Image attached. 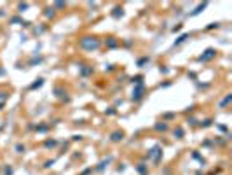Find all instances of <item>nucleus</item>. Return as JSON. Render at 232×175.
I'll return each mask as SVG.
<instances>
[{"label": "nucleus", "mask_w": 232, "mask_h": 175, "mask_svg": "<svg viewBox=\"0 0 232 175\" xmlns=\"http://www.w3.org/2000/svg\"><path fill=\"white\" fill-rule=\"evenodd\" d=\"M100 46L101 41L98 37H91V35H86L79 41V47L84 51H96V49H100Z\"/></svg>", "instance_id": "1"}, {"label": "nucleus", "mask_w": 232, "mask_h": 175, "mask_svg": "<svg viewBox=\"0 0 232 175\" xmlns=\"http://www.w3.org/2000/svg\"><path fill=\"white\" fill-rule=\"evenodd\" d=\"M162 158V149L161 145H154L150 151H148V159H154V163H159Z\"/></svg>", "instance_id": "2"}, {"label": "nucleus", "mask_w": 232, "mask_h": 175, "mask_svg": "<svg viewBox=\"0 0 232 175\" xmlns=\"http://www.w3.org/2000/svg\"><path fill=\"white\" fill-rule=\"evenodd\" d=\"M143 93H145V86H143V84H136L134 89H133L131 100L133 102H140L141 98H143Z\"/></svg>", "instance_id": "3"}, {"label": "nucleus", "mask_w": 232, "mask_h": 175, "mask_svg": "<svg viewBox=\"0 0 232 175\" xmlns=\"http://www.w3.org/2000/svg\"><path fill=\"white\" fill-rule=\"evenodd\" d=\"M215 56H216V51H215L213 47H210V49H206V51L199 56V62H211Z\"/></svg>", "instance_id": "4"}, {"label": "nucleus", "mask_w": 232, "mask_h": 175, "mask_svg": "<svg viewBox=\"0 0 232 175\" xmlns=\"http://www.w3.org/2000/svg\"><path fill=\"white\" fill-rule=\"evenodd\" d=\"M110 161H112V158H107V159L100 161V163H98V166H96L94 170H96V172H101V170H105V168L108 166V163H110Z\"/></svg>", "instance_id": "5"}, {"label": "nucleus", "mask_w": 232, "mask_h": 175, "mask_svg": "<svg viewBox=\"0 0 232 175\" xmlns=\"http://www.w3.org/2000/svg\"><path fill=\"white\" fill-rule=\"evenodd\" d=\"M110 140L112 142H121V140H124V133L122 131H113L110 135Z\"/></svg>", "instance_id": "6"}, {"label": "nucleus", "mask_w": 232, "mask_h": 175, "mask_svg": "<svg viewBox=\"0 0 232 175\" xmlns=\"http://www.w3.org/2000/svg\"><path fill=\"white\" fill-rule=\"evenodd\" d=\"M119 46V41L115 37H108L107 39V47H117Z\"/></svg>", "instance_id": "7"}, {"label": "nucleus", "mask_w": 232, "mask_h": 175, "mask_svg": "<svg viewBox=\"0 0 232 175\" xmlns=\"http://www.w3.org/2000/svg\"><path fill=\"white\" fill-rule=\"evenodd\" d=\"M91 74H93V67L84 65V67L81 68V75H84V77H86V75H91Z\"/></svg>", "instance_id": "8"}, {"label": "nucleus", "mask_w": 232, "mask_h": 175, "mask_svg": "<svg viewBox=\"0 0 232 175\" xmlns=\"http://www.w3.org/2000/svg\"><path fill=\"white\" fill-rule=\"evenodd\" d=\"M112 16L119 20V18H122V16H124V11H122L121 7H115V9H113V12H112Z\"/></svg>", "instance_id": "9"}, {"label": "nucleus", "mask_w": 232, "mask_h": 175, "mask_svg": "<svg viewBox=\"0 0 232 175\" xmlns=\"http://www.w3.org/2000/svg\"><path fill=\"white\" fill-rule=\"evenodd\" d=\"M206 5H208V4H199V5H197V7L194 9V12H192L190 16H197V14H199V12H201L202 9H206Z\"/></svg>", "instance_id": "10"}, {"label": "nucleus", "mask_w": 232, "mask_h": 175, "mask_svg": "<svg viewBox=\"0 0 232 175\" xmlns=\"http://www.w3.org/2000/svg\"><path fill=\"white\" fill-rule=\"evenodd\" d=\"M155 130H157V131H166V130H168V123H164V121H162V123H157L155 124Z\"/></svg>", "instance_id": "11"}, {"label": "nucleus", "mask_w": 232, "mask_h": 175, "mask_svg": "<svg viewBox=\"0 0 232 175\" xmlns=\"http://www.w3.org/2000/svg\"><path fill=\"white\" fill-rule=\"evenodd\" d=\"M187 39H189V33H183V35H180V37H178V39L175 41V46H178V44H182V42H185Z\"/></svg>", "instance_id": "12"}, {"label": "nucleus", "mask_w": 232, "mask_h": 175, "mask_svg": "<svg viewBox=\"0 0 232 175\" xmlns=\"http://www.w3.org/2000/svg\"><path fill=\"white\" fill-rule=\"evenodd\" d=\"M231 100H232V95H227V96H225V98H223L222 102H220V107H222V109H223V107H227V105H229V102H231Z\"/></svg>", "instance_id": "13"}, {"label": "nucleus", "mask_w": 232, "mask_h": 175, "mask_svg": "<svg viewBox=\"0 0 232 175\" xmlns=\"http://www.w3.org/2000/svg\"><path fill=\"white\" fill-rule=\"evenodd\" d=\"M173 135H175V138H183V130L182 128H175Z\"/></svg>", "instance_id": "14"}, {"label": "nucleus", "mask_w": 232, "mask_h": 175, "mask_svg": "<svg viewBox=\"0 0 232 175\" xmlns=\"http://www.w3.org/2000/svg\"><path fill=\"white\" fill-rule=\"evenodd\" d=\"M42 84H44V79H37V83H33L30 86V89H37V88H40Z\"/></svg>", "instance_id": "15"}, {"label": "nucleus", "mask_w": 232, "mask_h": 175, "mask_svg": "<svg viewBox=\"0 0 232 175\" xmlns=\"http://www.w3.org/2000/svg\"><path fill=\"white\" fill-rule=\"evenodd\" d=\"M44 14H46V18H54V14H56V11L52 9V7H51V9H46V12H44Z\"/></svg>", "instance_id": "16"}, {"label": "nucleus", "mask_w": 232, "mask_h": 175, "mask_svg": "<svg viewBox=\"0 0 232 175\" xmlns=\"http://www.w3.org/2000/svg\"><path fill=\"white\" fill-rule=\"evenodd\" d=\"M136 170H138V173L145 175V172H147V165H145V163H140V166H138Z\"/></svg>", "instance_id": "17"}, {"label": "nucleus", "mask_w": 232, "mask_h": 175, "mask_svg": "<svg viewBox=\"0 0 232 175\" xmlns=\"http://www.w3.org/2000/svg\"><path fill=\"white\" fill-rule=\"evenodd\" d=\"M133 83H134V84H143V75H136V77H133Z\"/></svg>", "instance_id": "18"}, {"label": "nucleus", "mask_w": 232, "mask_h": 175, "mask_svg": "<svg viewBox=\"0 0 232 175\" xmlns=\"http://www.w3.org/2000/svg\"><path fill=\"white\" fill-rule=\"evenodd\" d=\"M63 7H66V4H65V2H56V4H54V7H52V9L56 11V9H63Z\"/></svg>", "instance_id": "19"}, {"label": "nucleus", "mask_w": 232, "mask_h": 175, "mask_svg": "<svg viewBox=\"0 0 232 175\" xmlns=\"http://www.w3.org/2000/svg\"><path fill=\"white\" fill-rule=\"evenodd\" d=\"M46 147H51V149H52V147H56V140H46Z\"/></svg>", "instance_id": "20"}, {"label": "nucleus", "mask_w": 232, "mask_h": 175, "mask_svg": "<svg viewBox=\"0 0 232 175\" xmlns=\"http://www.w3.org/2000/svg\"><path fill=\"white\" fill-rule=\"evenodd\" d=\"M25 149H26V147H25V145H21V144L16 145V152H19V154H21V152H25Z\"/></svg>", "instance_id": "21"}, {"label": "nucleus", "mask_w": 232, "mask_h": 175, "mask_svg": "<svg viewBox=\"0 0 232 175\" xmlns=\"http://www.w3.org/2000/svg\"><path fill=\"white\" fill-rule=\"evenodd\" d=\"M213 123V119H211V117H210V119H206V121H202V123H201V126H204V128H208V126H210V124H211Z\"/></svg>", "instance_id": "22"}, {"label": "nucleus", "mask_w": 232, "mask_h": 175, "mask_svg": "<svg viewBox=\"0 0 232 175\" xmlns=\"http://www.w3.org/2000/svg\"><path fill=\"white\" fill-rule=\"evenodd\" d=\"M215 28H218V23H210L206 26V30H215Z\"/></svg>", "instance_id": "23"}, {"label": "nucleus", "mask_w": 232, "mask_h": 175, "mask_svg": "<svg viewBox=\"0 0 232 175\" xmlns=\"http://www.w3.org/2000/svg\"><path fill=\"white\" fill-rule=\"evenodd\" d=\"M18 9H19V12H23L25 9H28V4H19V5H18Z\"/></svg>", "instance_id": "24"}, {"label": "nucleus", "mask_w": 232, "mask_h": 175, "mask_svg": "<svg viewBox=\"0 0 232 175\" xmlns=\"http://www.w3.org/2000/svg\"><path fill=\"white\" fill-rule=\"evenodd\" d=\"M147 62H148V58H141V60H138V67H143Z\"/></svg>", "instance_id": "25"}, {"label": "nucleus", "mask_w": 232, "mask_h": 175, "mask_svg": "<svg viewBox=\"0 0 232 175\" xmlns=\"http://www.w3.org/2000/svg\"><path fill=\"white\" fill-rule=\"evenodd\" d=\"M93 172H94V170H93V168H86V170H84V172H82L81 175H91Z\"/></svg>", "instance_id": "26"}, {"label": "nucleus", "mask_w": 232, "mask_h": 175, "mask_svg": "<svg viewBox=\"0 0 232 175\" xmlns=\"http://www.w3.org/2000/svg\"><path fill=\"white\" fill-rule=\"evenodd\" d=\"M162 117H164V121H166V119H173V117H175V114H173V112H169V114H164Z\"/></svg>", "instance_id": "27"}, {"label": "nucleus", "mask_w": 232, "mask_h": 175, "mask_svg": "<svg viewBox=\"0 0 232 175\" xmlns=\"http://www.w3.org/2000/svg\"><path fill=\"white\" fill-rule=\"evenodd\" d=\"M47 130V124H42V126H37V131H46Z\"/></svg>", "instance_id": "28"}, {"label": "nucleus", "mask_w": 232, "mask_h": 175, "mask_svg": "<svg viewBox=\"0 0 232 175\" xmlns=\"http://www.w3.org/2000/svg\"><path fill=\"white\" fill-rule=\"evenodd\" d=\"M9 96V93H5V91H0V100H5Z\"/></svg>", "instance_id": "29"}, {"label": "nucleus", "mask_w": 232, "mask_h": 175, "mask_svg": "<svg viewBox=\"0 0 232 175\" xmlns=\"http://www.w3.org/2000/svg\"><path fill=\"white\" fill-rule=\"evenodd\" d=\"M115 112H117V110H115V107H110V109L107 110V114H108V116H113Z\"/></svg>", "instance_id": "30"}, {"label": "nucleus", "mask_w": 232, "mask_h": 175, "mask_svg": "<svg viewBox=\"0 0 232 175\" xmlns=\"http://www.w3.org/2000/svg\"><path fill=\"white\" fill-rule=\"evenodd\" d=\"M56 95H58V96H60V98H63V95H65V93L61 91L60 88H56Z\"/></svg>", "instance_id": "31"}, {"label": "nucleus", "mask_w": 232, "mask_h": 175, "mask_svg": "<svg viewBox=\"0 0 232 175\" xmlns=\"http://www.w3.org/2000/svg\"><path fill=\"white\" fill-rule=\"evenodd\" d=\"M5 175H12V168H10V166L5 168Z\"/></svg>", "instance_id": "32"}, {"label": "nucleus", "mask_w": 232, "mask_h": 175, "mask_svg": "<svg viewBox=\"0 0 232 175\" xmlns=\"http://www.w3.org/2000/svg\"><path fill=\"white\" fill-rule=\"evenodd\" d=\"M178 30H182V25H176V26L173 28V32H178Z\"/></svg>", "instance_id": "33"}, {"label": "nucleus", "mask_w": 232, "mask_h": 175, "mask_svg": "<svg viewBox=\"0 0 232 175\" xmlns=\"http://www.w3.org/2000/svg\"><path fill=\"white\" fill-rule=\"evenodd\" d=\"M189 123H190V124H195L197 121H195V117H190V119H189Z\"/></svg>", "instance_id": "34"}, {"label": "nucleus", "mask_w": 232, "mask_h": 175, "mask_svg": "<svg viewBox=\"0 0 232 175\" xmlns=\"http://www.w3.org/2000/svg\"><path fill=\"white\" fill-rule=\"evenodd\" d=\"M195 175H202V173H201V172H197V173H195Z\"/></svg>", "instance_id": "35"}]
</instances>
